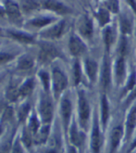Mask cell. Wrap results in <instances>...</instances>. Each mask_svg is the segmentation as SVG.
I'll return each mask as SVG.
<instances>
[{
    "label": "cell",
    "instance_id": "cell-1",
    "mask_svg": "<svg viewBox=\"0 0 136 153\" xmlns=\"http://www.w3.org/2000/svg\"><path fill=\"white\" fill-rule=\"evenodd\" d=\"M58 56V51L53 45L48 43H44L41 46V50L39 54V59L41 62H44V63L49 62Z\"/></svg>",
    "mask_w": 136,
    "mask_h": 153
},
{
    "label": "cell",
    "instance_id": "cell-2",
    "mask_svg": "<svg viewBox=\"0 0 136 153\" xmlns=\"http://www.w3.org/2000/svg\"><path fill=\"white\" fill-rule=\"evenodd\" d=\"M68 85V81L65 74L58 69L53 71V85L56 93H60Z\"/></svg>",
    "mask_w": 136,
    "mask_h": 153
},
{
    "label": "cell",
    "instance_id": "cell-3",
    "mask_svg": "<svg viewBox=\"0 0 136 153\" xmlns=\"http://www.w3.org/2000/svg\"><path fill=\"white\" fill-rule=\"evenodd\" d=\"M40 113L44 123H48L51 121L53 115V106L51 101L47 98H43L42 100L40 103Z\"/></svg>",
    "mask_w": 136,
    "mask_h": 153
},
{
    "label": "cell",
    "instance_id": "cell-4",
    "mask_svg": "<svg viewBox=\"0 0 136 153\" xmlns=\"http://www.w3.org/2000/svg\"><path fill=\"white\" fill-rule=\"evenodd\" d=\"M79 112L81 122H86L89 117V106L83 92L79 93Z\"/></svg>",
    "mask_w": 136,
    "mask_h": 153
},
{
    "label": "cell",
    "instance_id": "cell-5",
    "mask_svg": "<svg viewBox=\"0 0 136 153\" xmlns=\"http://www.w3.org/2000/svg\"><path fill=\"white\" fill-rule=\"evenodd\" d=\"M69 47V50H70L71 54H73L74 56H78L80 54L85 51L84 44L76 36H72L70 38Z\"/></svg>",
    "mask_w": 136,
    "mask_h": 153
},
{
    "label": "cell",
    "instance_id": "cell-6",
    "mask_svg": "<svg viewBox=\"0 0 136 153\" xmlns=\"http://www.w3.org/2000/svg\"><path fill=\"white\" fill-rule=\"evenodd\" d=\"M122 136V128L120 126L116 127L111 134V137H110V153H114L116 149L118 148L120 141Z\"/></svg>",
    "mask_w": 136,
    "mask_h": 153
},
{
    "label": "cell",
    "instance_id": "cell-7",
    "mask_svg": "<svg viewBox=\"0 0 136 153\" xmlns=\"http://www.w3.org/2000/svg\"><path fill=\"white\" fill-rule=\"evenodd\" d=\"M63 29H64V22H60L55 26L51 27L47 32H44L43 35H44V37H47V38H58L62 33Z\"/></svg>",
    "mask_w": 136,
    "mask_h": 153
},
{
    "label": "cell",
    "instance_id": "cell-8",
    "mask_svg": "<svg viewBox=\"0 0 136 153\" xmlns=\"http://www.w3.org/2000/svg\"><path fill=\"white\" fill-rule=\"evenodd\" d=\"M91 147H92L94 153H98L99 149H100V133H99L98 125L96 122H95L94 129L92 133V143H91Z\"/></svg>",
    "mask_w": 136,
    "mask_h": 153
},
{
    "label": "cell",
    "instance_id": "cell-9",
    "mask_svg": "<svg viewBox=\"0 0 136 153\" xmlns=\"http://www.w3.org/2000/svg\"><path fill=\"white\" fill-rule=\"evenodd\" d=\"M70 114H71V104L69 100L64 98V100L61 101V115H62L63 121H64L66 126L68 125Z\"/></svg>",
    "mask_w": 136,
    "mask_h": 153
},
{
    "label": "cell",
    "instance_id": "cell-10",
    "mask_svg": "<svg viewBox=\"0 0 136 153\" xmlns=\"http://www.w3.org/2000/svg\"><path fill=\"white\" fill-rule=\"evenodd\" d=\"M44 5L45 7L48 8V10H54L58 13H66L69 11V8L66 6L57 1H45Z\"/></svg>",
    "mask_w": 136,
    "mask_h": 153
},
{
    "label": "cell",
    "instance_id": "cell-11",
    "mask_svg": "<svg viewBox=\"0 0 136 153\" xmlns=\"http://www.w3.org/2000/svg\"><path fill=\"white\" fill-rule=\"evenodd\" d=\"M136 122V107H133L132 111H130V114L128 116L126 123V130H127V137H130V136L132 133V130L134 128Z\"/></svg>",
    "mask_w": 136,
    "mask_h": 153
},
{
    "label": "cell",
    "instance_id": "cell-12",
    "mask_svg": "<svg viewBox=\"0 0 136 153\" xmlns=\"http://www.w3.org/2000/svg\"><path fill=\"white\" fill-rule=\"evenodd\" d=\"M6 11L7 15L10 18L13 19H19L21 17V11H20V7L16 3H13L11 1H7L6 3Z\"/></svg>",
    "mask_w": 136,
    "mask_h": 153
},
{
    "label": "cell",
    "instance_id": "cell-13",
    "mask_svg": "<svg viewBox=\"0 0 136 153\" xmlns=\"http://www.w3.org/2000/svg\"><path fill=\"white\" fill-rule=\"evenodd\" d=\"M8 33H10V35L18 40L20 42H22V43H31L33 42V36L28 33H25L23 32H19V31H8Z\"/></svg>",
    "mask_w": 136,
    "mask_h": 153
},
{
    "label": "cell",
    "instance_id": "cell-14",
    "mask_svg": "<svg viewBox=\"0 0 136 153\" xmlns=\"http://www.w3.org/2000/svg\"><path fill=\"white\" fill-rule=\"evenodd\" d=\"M110 83V67L107 59L104 60L103 71H102V84L105 89H106Z\"/></svg>",
    "mask_w": 136,
    "mask_h": 153
},
{
    "label": "cell",
    "instance_id": "cell-15",
    "mask_svg": "<svg viewBox=\"0 0 136 153\" xmlns=\"http://www.w3.org/2000/svg\"><path fill=\"white\" fill-rule=\"evenodd\" d=\"M48 136H49V127L48 126H44L43 128H41L37 134H35V142L37 144H44L47 141L48 139Z\"/></svg>",
    "mask_w": 136,
    "mask_h": 153
},
{
    "label": "cell",
    "instance_id": "cell-16",
    "mask_svg": "<svg viewBox=\"0 0 136 153\" xmlns=\"http://www.w3.org/2000/svg\"><path fill=\"white\" fill-rule=\"evenodd\" d=\"M33 59L28 55L21 57L19 62H18V68H19V70H22V71L30 70L33 68Z\"/></svg>",
    "mask_w": 136,
    "mask_h": 153
},
{
    "label": "cell",
    "instance_id": "cell-17",
    "mask_svg": "<svg viewBox=\"0 0 136 153\" xmlns=\"http://www.w3.org/2000/svg\"><path fill=\"white\" fill-rule=\"evenodd\" d=\"M80 32L81 33V34L84 35L86 37H90L93 33V25L91 21H89L87 18L84 19V21L80 25Z\"/></svg>",
    "mask_w": 136,
    "mask_h": 153
},
{
    "label": "cell",
    "instance_id": "cell-18",
    "mask_svg": "<svg viewBox=\"0 0 136 153\" xmlns=\"http://www.w3.org/2000/svg\"><path fill=\"white\" fill-rule=\"evenodd\" d=\"M33 79H28L26 82L19 88V92H20V96L21 97H25V96H29L33 89Z\"/></svg>",
    "mask_w": 136,
    "mask_h": 153
},
{
    "label": "cell",
    "instance_id": "cell-19",
    "mask_svg": "<svg viewBox=\"0 0 136 153\" xmlns=\"http://www.w3.org/2000/svg\"><path fill=\"white\" fill-rule=\"evenodd\" d=\"M85 68H86V71H87V74H88L89 78L92 80V81H95V75H96V71H97L96 63H95L94 60L88 59V60H86Z\"/></svg>",
    "mask_w": 136,
    "mask_h": 153
},
{
    "label": "cell",
    "instance_id": "cell-20",
    "mask_svg": "<svg viewBox=\"0 0 136 153\" xmlns=\"http://www.w3.org/2000/svg\"><path fill=\"white\" fill-rule=\"evenodd\" d=\"M51 22H52V19H50V18L38 17V18H35V19L32 20L30 22V23L33 26H35V27H43V26L47 25V24H49Z\"/></svg>",
    "mask_w": 136,
    "mask_h": 153
},
{
    "label": "cell",
    "instance_id": "cell-21",
    "mask_svg": "<svg viewBox=\"0 0 136 153\" xmlns=\"http://www.w3.org/2000/svg\"><path fill=\"white\" fill-rule=\"evenodd\" d=\"M70 140H71L72 144H74L76 146L81 145V136L76 129L75 124L72 125V127L70 129Z\"/></svg>",
    "mask_w": 136,
    "mask_h": 153
},
{
    "label": "cell",
    "instance_id": "cell-22",
    "mask_svg": "<svg viewBox=\"0 0 136 153\" xmlns=\"http://www.w3.org/2000/svg\"><path fill=\"white\" fill-rule=\"evenodd\" d=\"M39 127H40V123L37 120V118L34 116H33L30 119L29 122V131L33 134H36L37 132L39 131Z\"/></svg>",
    "mask_w": 136,
    "mask_h": 153
},
{
    "label": "cell",
    "instance_id": "cell-23",
    "mask_svg": "<svg viewBox=\"0 0 136 153\" xmlns=\"http://www.w3.org/2000/svg\"><path fill=\"white\" fill-rule=\"evenodd\" d=\"M107 118H108V104H107L106 97H104L102 100V122L104 126H106Z\"/></svg>",
    "mask_w": 136,
    "mask_h": 153
},
{
    "label": "cell",
    "instance_id": "cell-24",
    "mask_svg": "<svg viewBox=\"0 0 136 153\" xmlns=\"http://www.w3.org/2000/svg\"><path fill=\"white\" fill-rule=\"evenodd\" d=\"M116 74H117V77L118 79H120L123 74H124V60H123V57H120L117 61L116 64Z\"/></svg>",
    "mask_w": 136,
    "mask_h": 153
},
{
    "label": "cell",
    "instance_id": "cell-25",
    "mask_svg": "<svg viewBox=\"0 0 136 153\" xmlns=\"http://www.w3.org/2000/svg\"><path fill=\"white\" fill-rule=\"evenodd\" d=\"M7 98L10 100V101H15L18 97H20V92H19V89H17L15 86L11 85L10 86V88L7 89Z\"/></svg>",
    "mask_w": 136,
    "mask_h": 153
},
{
    "label": "cell",
    "instance_id": "cell-26",
    "mask_svg": "<svg viewBox=\"0 0 136 153\" xmlns=\"http://www.w3.org/2000/svg\"><path fill=\"white\" fill-rule=\"evenodd\" d=\"M97 16H98L97 18H98V20H99V22H100V24L102 26L109 22V14H108V12L106 10H103V8H101V10H99Z\"/></svg>",
    "mask_w": 136,
    "mask_h": 153
},
{
    "label": "cell",
    "instance_id": "cell-27",
    "mask_svg": "<svg viewBox=\"0 0 136 153\" xmlns=\"http://www.w3.org/2000/svg\"><path fill=\"white\" fill-rule=\"evenodd\" d=\"M31 132L30 131H27V130H24L23 131V134H22V144L27 147V148H30L32 143H33V137L31 136Z\"/></svg>",
    "mask_w": 136,
    "mask_h": 153
},
{
    "label": "cell",
    "instance_id": "cell-28",
    "mask_svg": "<svg viewBox=\"0 0 136 153\" xmlns=\"http://www.w3.org/2000/svg\"><path fill=\"white\" fill-rule=\"evenodd\" d=\"M30 111V105L29 103H26V104H23L22 106H21L20 110H19V119L20 121H23L25 120V118L28 115V112Z\"/></svg>",
    "mask_w": 136,
    "mask_h": 153
},
{
    "label": "cell",
    "instance_id": "cell-29",
    "mask_svg": "<svg viewBox=\"0 0 136 153\" xmlns=\"http://www.w3.org/2000/svg\"><path fill=\"white\" fill-rule=\"evenodd\" d=\"M120 27L123 33H130L132 31V24L130 21L126 18H122L120 22Z\"/></svg>",
    "mask_w": 136,
    "mask_h": 153
},
{
    "label": "cell",
    "instance_id": "cell-30",
    "mask_svg": "<svg viewBox=\"0 0 136 153\" xmlns=\"http://www.w3.org/2000/svg\"><path fill=\"white\" fill-rule=\"evenodd\" d=\"M104 41H105V44L107 48H109V46L111 45L112 41H113V34H112V31L111 29L108 27L105 30V33H104Z\"/></svg>",
    "mask_w": 136,
    "mask_h": 153
},
{
    "label": "cell",
    "instance_id": "cell-31",
    "mask_svg": "<svg viewBox=\"0 0 136 153\" xmlns=\"http://www.w3.org/2000/svg\"><path fill=\"white\" fill-rule=\"evenodd\" d=\"M38 4L34 1H22V8L26 11H30L33 10H35L37 7Z\"/></svg>",
    "mask_w": 136,
    "mask_h": 153
},
{
    "label": "cell",
    "instance_id": "cell-32",
    "mask_svg": "<svg viewBox=\"0 0 136 153\" xmlns=\"http://www.w3.org/2000/svg\"><path fill=\"white\" fill-rule=\"evenodd\" d=\"M14 59V55L10 53H7V52H0V64L6 63Z\"/></svg>",
    "mask_w": 136,
    "mask_h": 153
},
{
    "label": "cell",
    "instance_id": "cell-33",
    "mask_svg": "<svg viewBox=\"0 0 136 153\" xmlns=\"http://www.w3.org/2000/svg\"><path fill=\"white\" fill-rule=\"evenodd\" d=\"M39 75H40L41 81H42L44 88L47 90L49 87V75H48V74L45 73V71H41Z\"/></svg>",
    "mask_w": 136,
    "mask_h": 153
},
{
    "label": "cell",
    "instance_id": "cell-34",
    "mask_svg": "<svg viewBox=\"0 0 136 153\" xmlns=\"http://www.w3.org/2000/svg\"><path fill=\"white\" fill-rule=\"evenodd\" d=\"M81 80V67L78 62H75L74 64V81L75 85H78Z\"/></svg>",
    "mask_w": 136,
    "mask_h": 153
},
{
    "label": "cell",
    "instance_id": "cell-35",
    "mask_svg": "<svg viewBox=\"0 0 136 153\" xmlns=\"http://www.w3.org/2000/svg\"><path fill=\"white\" fill-rule=\"evenodd\" d=\"M106 4L108 10H110L115 13L118 12V10H119V3H118V1H107Z\"/></svg>",
    "mask_w": 136,
    "mask_h": 153
},
{
    "label": "cell",
    "instance_id": "cell-36",
    "mask_svg": "<svg viewBox=\"0 0 136 153\" xmlns=\"http://www.w3.org/2000/svg\"><path fill=\"white\" fill-rule=\"evenodd\" d=\"M135 84H136V74L133 73V74L131 75V77H130L129 83H128V85H127L126 89H127V90H132V89L134 87Z\"/></svg>",
    "mask_w": 136,
    "mask_h": 153
},
{
    "label": "cell",
    "instance_id": "cell-37",
    "mask_svg": "<svg viewBox=\"0 0 136 153\" xmlns=\"http://www.w3.org/2000/svg\"><path fill=\"white\" fill-rule=\"evenodd\" d=\"M126 51H127V43H126L125 38H123V40H122V42L120 44V53H121L122 57H123L124 54L126 53Z\"/></svg>",
    "mask_w": 136,
    "mask_h": 153
},
{
    "label": "cell",
    "instance_id": "cell-38",
    "mask_svg": "<svg viewBox=\"0 0 136 153\" xmlns=\"http://www.w3.org/2000/svg\"><path fill=\"white\" fill-rule=\"evenodd\" d=\"M69 153H77V152H76V149L73 147H71V148H69Z\"/></svg>",
    "mask_w": 136,
    "mask_h": 153
},
{
    "label": "cell",
    "instance_id": "cell-39",
    "mask_svg": "<svg viewBox=\"0 0 136 153\" xmlns=\"http://www.w3.org/2000/svg\"><path fill=\"white\" fill-rule=\"evenodd\" d=\"M4 14H5V10H4V8L0 7V17L3 16Z\"/></svg>",
    "mask_w": 136,
    "mask_h": 153
},
{
    "label": "cell",
    "instance_id": "cell-40",
    "mask_svg": "<svg viewBox=\"0 0 136 153\" xmlns=\"http://www.w3.org/2000/svg\"><path fill=\"white\" fill-rule=\"evenodd\" d=\"M136 147V139H135V141L133 142V144H132V149H133V148H135Z\"/></svg>",
    "mask_w": 136,
    "mask_h": 153
},
{
    "label": "cell",
    "instance_id": "cell-41",
    "mask_svg": "<svg viewBox=\"0 0 136 153\" xmlns=\"http://www.w3.org/2000/svg\"><path fill=\"white\" fill-rule=\"evenodd\" d=\"M1 134H2V128L0 127V136H1Z\"/></svg>",
    "mask_w": 136,
    "mask_h": 153
},
{
    "label": "cell",
    "instance_id": "cell-42",
    "mask_svg": "<svg viewBox=\"0 0 136 153\" xmlns=\"http://www.w3.org/2000/svg\"><path fill=\"white\" fill-rule=\"evenodd\" d=\"M48 153H56V152H54V151H50V152H48Z\"/></svg>",
    "mask_w": 136,
    "mask_h": 153
}]
</instances>
